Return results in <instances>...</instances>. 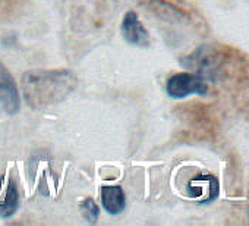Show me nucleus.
<instances>
[{
  "instance_id": "f03ea898",
  "label": "nucleus",
  "mask_w": 249,
  "mask_h": 226,
  "mask_svg": "<svg viewBox=\"0 0 249 226\" xmlns=\"http://www.w3.org/2000/svg\"><path fill=\"white\" fill-rule=\"evenodd\" d=\"M166 91L173 98H185L191 94L202 95L208 91V85L201 75L196 74H175L166 84Z\"/></svg>"
},
{
  "instance_id": "423d86ee",
  "label": "nucleus",
  "mask_w": 249,
  "mask_h": 226,
  "mask_svg": "<svg viewBox=\"0 0 249 226\" xmlns=\"http://www.w3.org/2000/svg\"><path fill=\"white\" fill-rule=\"evenodd\" d=\"M19 206V195L17 185L9 181L6 189L3 191V198H0V217H11Z\"/></svg>"
},
{
  "instance_id": "7ed1b4c3",
  "label": "nucleus",
  "mask_w": 249,
  "mask_h": 226,
  "mask_svg": "<svg viewBox=\"0 0 249 226\" xmlns=\"http://www.w3.org/2000/svg\"><path fill=\"white\" fill-rule=\"evenodd\" d=\"M120 31H122L123 38L132 46L148 47L151 43L147 28L144 27V24L140 21L137 12H134V11H128L124 14V17L122 19Z\"/></svg>"
},
{
  "instance_id": "39448f33",
  "label": "nucleus",
  "mask_w": 249,
  "mask_h": 226,
  "mask_svg": "<svg viewBox=\"0 0 249 226\" xmlns=\"http://www.w3.org/2000/svg\"><path fill=\"white\" fill-rule=\"evenodd\" d=\"M101 203L108 214H119L126 207V195L117 185H108L101 188Z\"/></svg>"
},
{
  "instance_id": "0eeeda50",
  "label": "nucleus",
  "mask_w": 249,
  "mask_h": 226,
  "mask_svg": "<svg viewBox=\"0 0 249 226\" xmlns=\"http://www.w3.org/2000/svg\"><path fill=\"white\" fill-rule=\"evenodd\" d=\"M81 210H82L84 217L87 219V222H89V223H95V222L98 220L100 208H98V206L95 204V201H94L91 197L85 198V200L81 203Z\"/></svg>"
},
{
  "instance_id": "f257e3e1",
  "label": "nucleus",
  "mask_w": 249,
  "mask_h": 226,
  "mask_svg": "<svg viewBox=\"0 0 249 226\" xmlns=\"http://www.w3.org/2000/svg\"><path fill=\"white\" fill-rule=\"evenodd\" d=\"M22 93L30 107L43 110L63 101L78 85V78L68 69H33L21 78Z\"/></svg>"
},
{
  "instance_id": "20e7f679",
  "label": "nucleus",
  "mask_w": 249,
  "mask_h": 226,
  "mask_svg": "<svg viewBox=\"0 0 249 226\" xmlns=\"http://www.w3.org/2000/svg\"><path fill=\"white\" fill-rule=\"evenodd\" d=\"M0 103L9 115H15L21 107L19 91L15 79L2 62H0Z\"/></svg>"
}]
</instances>
